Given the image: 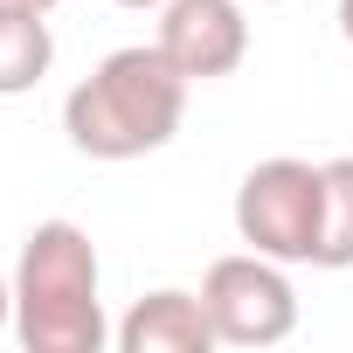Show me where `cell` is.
<instances>
[{
	"label": "cell",
	"mask_w": 353,
	"mask_h": 353,
	"mask_svg": "<svg viewBox=\"0 0 353 353\" xmlns=\"http://www.w3.org/2000/svg\"><path fill=\"white\" fill-rule=\"evenodd\" d=\"M188 90L194 83L173 70V56L159 42H132V49H111L63 97V132L83 159L125 166V159L173 145V132L188 118Z\"/></svg>",
	"instance_id": "cell-1"
},
{
	"label": "cell",
	"mask_w": 353,
	"mask_h": 353,
	"mask_svg": "<svg viewBox=\"0 0 353 353\" xmlns=\"http://www.w3.org/2000/svg\"><path fill=\"white\" fill-rule=\"evenodd\" d=\"M118 325L104 319V263L90 229L35 222L14 256V339L28 353H104Z\"/></svg>",
	"instance_id": "cell-2"
},
{
	"label": "cell",
	"mask_w": 353,
	"mask_h": 353,
	"mask_svg": "<svg viewBox=\"0 0 353 353\" xmlns=\"http://www.w3.org/2000/svg\"><path fill=\"white\" fill-rule=\"evenodd\" d=\"M325 222V159H256L236 188V236L277 263H312Z\"/></svg>",
	"instance_id": "cell-3"
},
{
	"label": "cell",
	"mask_w": 353,
	"mask_h": 353,
	"mask_svg": "<svg viewBox=\"0 0 353 353\" xmlns=\"http://www.w3.org/2000/svg\"><path fill=\"white\" fill-rule=\"evenodd\" d=\"M201 305L215 319V339L222 346H277L298 332V291H291V270L263 250H236V256H215L208 277H201Z\"/></svg>",
	"instance_id": "cell-4"
},
{
	"label": "cell",
	"mask_w": 353,
	"mask_h": 353,
	"mask_svg": "<svg viewBox=\"0 0 353 353\" xmlns=\"http://www.w3.org/2000/svg\"><path fill=\"white\" fill-rule=\"evenodd\" d=\"M188 83L236 77L250 56V14L243 0H159V35H152Z\"/></svg>",
	"instance_id": "cell-5"
},
{
	"label": "cell",
	"mask_w": 353,
	"mask_h": 353,
	"mask_svg": "<svg viewBox=\"0 0 353 353\" xmlns=\"http://www.w3.org/2000/svg\"><path fill=\"white\" fill-rule=\"evenodd\" d=\"M118 353H208L222 346L215 339V319L201 305V291H145L125 319H118Z\"/></svg>",
	"instance_id": "cell-6"
},
{
	"label": "cell",
	"mask_w": 353,
	"mask_h": 353,
	"mask_svg": "<svg viewBox=\"0 0 353 353\" xmlns=\"http://www.w3.org/2000/svg\"><path fill=\"white\" fill-rule=\"evenodd\" d=\"M56 63V35H49V14L35 8H14L0 0V97H21L49 77Z\"/></svg>",
	"instance_id": "cell-7"
},
{
	"label": "cell",
	"mask_w": 353,
	"mask_h": 353,
	"mask_svg": "<svg viewBox=\"0 0 353 353\" xmlns=\"http://www.w3.org/2000/svg\"><path fill=\"white\" fill-rule=\"evenodd\" d=\"M319 270H353V152L325 159V222H319Z\"/></svg>",
	"instance_id": "cell-8"
},
{
	"label": "cell",
	"mask_w": 353,
	"mask_h": 353,
	"mask_svg": "<svg viewBox=\"0 0 353 353\" xmlns=\"http://www.w3.org/2000/svg\"><path fill=\"white\" fill-rule=\"evenodd\" d=\"M0 332H14V277L0 270Z\"/></svg>",
	"instance_id": "cell-9"
},
{
	"label": "cell",
	"mask_w": 353,
	"mask_h": 353,
	"mask_svg": "<svg viewBox=\"0 0 353 353\" xmlns=\"http://www.w3.org/2000/svg\"><path fill=\"white\" fill-rule=\"evenodd\" d=\"M339 35L353 42V0H339Z\"/></svg>",
	"instance_id": "cell-10"
},
{
	"label": "cell",
	"mask_w": 353,
	"mask_h": 353,
	"mask_svg": "<svg viewBox=\"0 0 353 353\" xmlns=\"http://www.w3.org/2000/svg\"><path fill=\"white\" fill-rule=\"evenodd\" d=\"M14 8H35V14H56V8H63V0H14Z\"/></svg>",
	"instance_id": "cell-11"
},
{
	"label": "cell",
	"mask_w": 353,
	"mask_h": 353,
	"mask_svg": "<svg viewBox=\"0 0 353 353\" xmlns=\"http://www.w3.org/2000/svg\"><path fill=\"white\" fill-rule=\"evenodd\" d=\"M118 8H159V0H118Z\"/></svg>",
	"instance_id": "cell-12"
},
{
	"label": "cell",
	"mask_w": 353,
	"mask_h": 353,
	"mask_svg": "<svg viewBox=\"0 0 353 353\" xmlns=\"http://www.w3.org/2000/svg\"><path fill=\"white\" fill-rule=\"evenodd\" d=\"M256 8H277V0H256Z\"/></svg>",
	"instance_id": "cell-13"
}]
</instances>
